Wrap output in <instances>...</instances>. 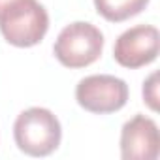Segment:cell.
Masks as SVG:
<instances>
[{"label": "cell", "mask_w": 160, "mask_h": 160, "mask_svg": "<svg viewBox=\"0 0 160 160\" xmlns=\"http://www.w3.org/2000/svg\"><path fill=\"white\" fill-rule=\"evenodd\" d=\"M13 138L23 152L30 156H47L60 145L62 128L49 109L30 108L17 117Z\"/></svg>", "instance_id": "6da1fadb"}, {"label": "cell", "mask_w": 160, "mask_h": 160, "mask_svg": "<svg viewBox=\"0 0 160 160\" xmlns=\"http://www.w3.org/2000/svg\"><path fill=\"white\" fill-rule=\"evenodd\" d=\"M104 49L102 32L91 25L77 21L60 30L55 42V57L66 68H85L96 62Z\"/></svg>", "instance_id": "7a4b0ae2"}, {"label": "cell", "mask_w": 160, "mask_h": 160, "mask_svg": "<svg viewBox=\"0 0 160 160\" xmlns=\"http://www.w3.org/2000/svg\"><path fill=\"white\" fill-rule=\"evenodd\" d=\"M49 28V15L36 0H23L15 8L0 15V32L15 47H32L40 43Z\"/></svg>", "instance_id": "3957f363"}, {"label": "cell", "mask_w": 160, "mask_h": 160, "mask_svg": "<svg viewBox=\"0 0 160 160\" xmlns=\"http://www.w3.org/2000/svg\"><path fill=\"white\" fill-rule=\"evenodd\" d=\"M75 100L91 113H115L128 100V85L115 75H89L79 81Z\"/></svg>", "instance_id": "277c9868"}, {"label": "cell", "mask_w": 160, "mask_h": 160, "mask_svg": "<svg viewBox=\"0 0 160 160\" xmlns=\"http://www.w3.org/2000/svg\"><path fill=\"white\" fill-rule=\"evenodd\" d=\"M158 55V30L151 25H138L122 32L113 47L115 60L124 68H141Z\"/></svg>", "instance_id": "5b68a950"}, {"label": "cell", "mask_w": 160, "mask_h": 160, "mask_svg": "<svg viewBox=\"0 0 160 160\" xmlns=\"http://www.w3.org/2000/svg\"><path fill=\"white\" fill-rule=\"evenodd\" d=\"M160 152L158 126L145 115L130 119L121 132V156L124 160H154Z\"/></svg>", "instance_id": "8992f818"}, {"label": "cell", "mask_w": 160, "mask_h": 160, "mask_svg": "<svg viewBox=\"0 0 160 160\" xmlns=\"http://www.w3.org/2000/svg\"><path fill=\"white\" fill-rule=\"evenodd\" d=\"M147 4L149 0H94L96 12L111 23H121L141 13Z\"/></svg>", "instance_id": "52a82bcc"}, {"label": "cell", "mask_w": 160, "mask_h": 160, "mask_svg": "<svg viewBox=\"0 0 160 160\" xmlns=\"http://www.w3.org/2000/svg\"><path fill=\"white\" fill-rule=\"evenodd\" d=\"M156 81H158V73H151V77L143 83V98L152 111L158 109V85H156Z\"/></svg>", "instance_id": "ba28073f"}, {"label": "cell", "mask_w": 160, "mask_h": 160, "mask_svg": "<svg viewBox=\"0 0 160 160\" xmlns=\"http://www.w3.org/2000/svg\"><path fill=\"white\" fill-rule=\"evenodd\" d=\"M23 0H0V15H4L8 10L15 8L17 4H21Z\"/></svg>", "instance_id": "9c48e42d"}]
</instances>
